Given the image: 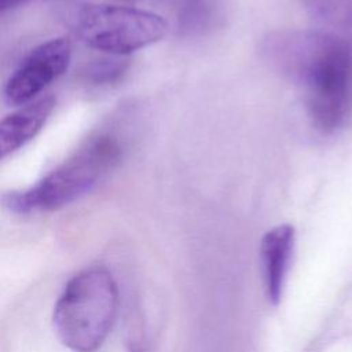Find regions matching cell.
Masks as SVG:
<instances>
[{"instance_id":"1","label":"cell","mask_w":352,"mask_h":352,"mask_svg":"<svg viewBox=\"0 0 352 352\" xmlns=\"http://www.w3.org/2000/svg\"><path fill=\"white\" fill-rule=\"evenodd\" d=\"M263 59L296 84L316 131L331 135L352 117V43L326 29H283L260 43Z\"/></svg>"},{"instance_id":"2","label":"cell","mask_w":352,"mask_h":352,"mask_svg":"<svg viewBox=\"0 0 352 352\" xmlns=\"http://www.w3.org/2000/svg\"><path fill=\"white\" fill-rule=\"evenodd\" d=\"M118 311V289L104 268H88L66 285L54 309L59 340L74 352H95L113 329Z\"/></svg>"},{"instance_id":"3","label":"cell","mask_w":352,"mask_h":352,"mask_svg":"<svg viewBox=\"0 0 352 352\" xmlns=\"http://www.w3.org/2000/svg\"><path fill=\"white\" fill-rule=\"evenodd\" d=\"M121 146L111 136H99L43 177L33 187L11 191L3 205L16 213L54 210L91 191L121 158Z\"/></svg>"},{"instance_id":"4","label":"cell","mask_w":352,"mask_h":352,"mask_svg":"<svg viewBox=\"0 0 352 352\" xmlns=\"http://www.w3.org/2000/svg\"><path fill=\"white\" fill-rule=\"evenodd\" d=\"M76 34L91 48L125 56L160 41L168 32L166 21L151 11L113 4L87 3L73 14Z\"/></svg>"},{"instance_id":"5","label":"cell","mask_w":352,"mask_h":352,"mask_svg":"<svg viewBox=\"0 0 352 352\" xmlns=\"http://www.w3.org/2000/svg\"><path fill=\"white\" fill-rule=\"evenodd\" d=\"M72 60V43L66 37L50 38L23 59L4 87V99L10 106H23L54 80L60 77Z\"/></svg>"},{"instance_id":"6","label":"cell","mask_w":352,"mask_h":352,"mask_svg":"<svg viewBox=\"0 0 352 352\" xmlns=\"http://www.w3.org/2000/svg\"><path fill=\"white\" fill-rule=\"evenodd\" d=\"M296 232L290 224L271 228L260 243V264L265 296L272 304L282 298L294 252Z\"/></svg>"},{"instance_id":"7","label":"cell","mask_w":352,"mask_h":352,"mask_svg":"<svg viewBox=\"0 0 352 352\" xmlns=\"http://www.w3.org/2000/svg\"><path fill=\"white\" fill-rule=\"evenodd\" d=\"M54 107L55 98L48 95L3 117L0 120V161L32 140L41 131Z\"/></svg>"},{"instance_id":"8","label":"cell","mask_w":352,"mask_h":352,"mask_svg":"<svg viewBox=\"0 0 352 352\" xmlns=\"http://www.w3.org/2000/svg\"><path fill=\"white\" fill-rule=\"evenodd\" d=\"M219 19L217 0H177L176 3V29L182 36H202L210 32Z\"/></svg>"},{"instance_id":"9","label":"cell","mask_w":352,"mask_h":352,"mask_svg":"<svg viewBox=\"0 0 352 352\" xmlns=\"http://www.w3.org/2000/svg\"><path fill=\"white\" fill-rule=\"evenodd\" d=\"M302 8L318 25L334 29L346 28L352 15V0H300Z\"/></svg>"},{"instance_id":"10","label":"cell","mask_w":352,"mask_h":352,"mask_svg":"<svg viewBox=\"0 0 352 352\" xmlns=\"http://www.w3.org/2000/svg\"><path fill=\"white\" fill-rule=\"evenodd\" d=\"M126 67L128 63L122 59H100L89 66L88 74L94 82H113L125 73Z\"/></svg>"},{"instance_id":"11","label":"cell","mask_w":352,"mask_h":352,"mask_svg":"<svg viewBox=\"0 0 352 352\" xmlns=\"http://www.w3.org/2000/svg\"><path fill=\"white\" fill-rule=\"evenodd\" d=\"M29 0H0V12L8 10V8H12V7H16L19 4H23Z\"/></svg>"},{"instance_id":"12","label":"cell","mask_w":352,"mask_h":352,"mask_svg":"<svg viewBox=\"0 0 352 352\" xmlns=\"http://www.w3.org/2000/svg\"><path fill=\"white\" fill-rule=\"evenodd\" d=\"M345 30L349 33V40H351V43H352V15H351V18H349V22H348V25H346V28H345Z\"/></svg>"}]
</instances>
